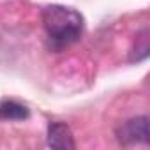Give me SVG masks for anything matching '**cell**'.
Wrapping results in <instances>:
<instances>
[{
  "instance_id": "obj_1",
  "label": "cell",
  "mask_w": 150,
  "mask_h": 150,
  "mask_svg": "<svg viewBox=\"0 0 150 150\" xmlns=\"http://www.w3.org/2000/svg\"><path fill=\"white\" fill-rule=\"evenodd\" d=\"M41 16L50 39V46L55 51L69 48L71 44L80 41L85 28V20L76 9L53 4L44 7Z\"/></svg>"
},
{
  "instance_id": "obj_2",
  "label": "cell",
  "mask_w": 150,
  "mask_h": 150,
  "mask_svg": "<svg viewBox=\"0 0 150 150\" xmlns=\"http://www.w3.org/2000/svg\"><path fill=\"white\" fill-rule=\"evenodd\" d=\"M117 138L122 145H138V143H150V129H148V117H134L117 129Z\"/></svg>"
},
{
  "instance_id": "obj_3",
  "label": "cell",
  "mask_w": 150,
  "mask_h": 150,
  "mask_svg": "<svg viewBox=\"0 0 150 150\" xmlns=\"http://www.w3.org/2000/svg\"><path fill=\"white\" fill-rule=\"evenodd\" d=\"M46 143H48L50 148H57V150H72V148H76L72 131L64 122H50Z\"/></svg>"
},
{
  "instance_id": "obj_4",
  "label": "cell",
  "mask_w": 150,
  "mask_h": 150,
  "mask_svg": "<svg viewBox=\"0 0 150 150\" xmlns=\"http://www.w3.org/2000/svg\"><path fill=\"white\" fill-rule=\"evenodd\" d=\"M30 117V110L21 104L16 103L13 99H4L0 101V120L4 122H11V120H27Z\"/></svg>"
},
{
  "instance_id": "obj_5",
  "label": "cell",
  "mask_w": 150,
  "mask_h": 150,
  "mask_svg": "<svg viewBox=\"0 0 150 150\" xmlns=\"http://www.w3.org/2000/svg\"><path fill=\"white\" fill-rule=\"evenodd\" d=\"M139 42H136V46H134V50H132V57H131V60L134 62H138V60H143V58H146L148 57V28H143V32L136 37Z\"/></svg>"
}]
</instances>
